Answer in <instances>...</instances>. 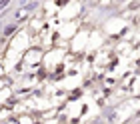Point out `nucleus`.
<instances>
[{
  "instance_id": "nucleus-1",
  "label": "nucleus",
  "mask_w": 140,
  "mask_h": 124,
  "mask_svg": "<svg viewBox=\"0 0 140 124\" xmlns=\"http://www.w3.org/2000/svg\"><path fill=\"white\" fill-rule=\"evenodd\" d=\"M8 2H10V0H2V2H0V8H4V6L8 4Z\"/></svg>"
}]
</instances>
